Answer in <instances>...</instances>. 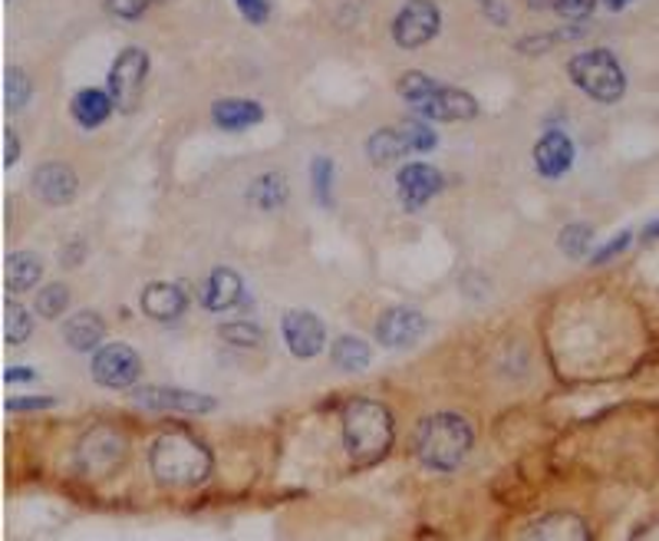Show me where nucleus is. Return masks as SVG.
Returning <instances> with one entry per match:
<instances>
[{"label": "nucleus", "instance_id": "f257e3e1", "mask_svg": "<svg viewBox=\"0 0 659 541\" xmlns=\"http://www.w3.org/2000/svg\"><path fill=\"white\" fill-rule=\"evenodd\" d=\"M208 446L188 429H165L149 446V469L165 489H195L211 476Z\"/></svg>", "mask_w": 659, "mask_h": 541}, {"label": "nucleus", "instance_id": "f03ea898", "mask_svg": "<svg viewBox=\"0 0 659 541\" xmlns=\"http://www.w3.org/2000/svg\"><path fill=\"white\" fill-rule=\"evenodd\" d=\"M475 446V429L459 413H432L415 429V459L428 472H456Z\"/></svg>", "mask_w": 659, "mask_h": 541}, {"label": "nucleus", "instance_id": "7ed1b4c3", "mask_svg": "<svg viewBox=\"0 0 659 541\" xmlns=\"http://www.w3.org/2000/svg\"><path fill=\"white\" fill-rule=\"evenodd\" d=\"M344 446L357 466H376L393 450V413L376 399H350L340 413Z\"/></svg>", "mask_w": 659, "mask_h": 541}, {"label": "nucleus", "instance_id": "20e7f679", "mask_svg": "<svg viewBox=\"0 0 659 541\" xmlns=\"http://www.w3.org/2000/svg\"><path fill=\"white\" fill-rule=\"evenodd\" d=\"M402 102L412 113H419L422 120H435V123H465L478 116V99L459 86L438 83L419 70H409L399 76L396 83Z\"/></svg>", "mask_w": 659, "mask_h": 541}, {"label": "nucleus", "instance_id": "39448f33", "mask_svg": "<svg viewBox=\"0 0 659 541\" xmlns=\"http://www.w3.org/2000/svg\"><path fill=\"white\" fill-rule=\"evenodd\" d=\"M568 73L581 93L597 102H620L626 93V73L610 50H584L568 63Z\"/></svg>", "mask_w": 659, "mask_h": 541}, {"label": "nucleus", "instance_id": "423d86ee", "mask_svg": "<svg viewBox=\"0 0 659 541\" xmlns=\"http://www.w3.org/2000/svg\"><path fill=\"white\" fill-rule=\"evenodd\" d=\"M129 456V440L126 432L109 426V422H99L92 426L86 437L79 440L76 446V469L86 476V479H105L113 476Z\"/></svg>", "mask_w": 659, "mask_h": 541}, {"label": "nucleus", "instance_id": "0eeeda50", "mask_svg": "<svg viewBox=\"0 0 659 541\" xmlns=\"http://www.w3.org/2000/svg\"><path fill=\"white\" fill-rule=\"evenodd\" d=\"M149 76V53L139 47H126L109 70V96H113L120 113H136Z\"/></svg>", "mask_w": 659, "mask_h": 541}, {"label": "nucleus", "instance_id": "6e6552de", "mask_svg": "<svg viewBox=\"0 0 659 541\" xmlns=\"http://www.w3.org/2000/svg\"><path fill=\"white\" fill-rule=\"evenodd\" d=\"M443 30V11H438L432 0H409L393 21V40L402 50H419L428 40L438 37Z\"/></svg>", "mask_w": 659, "mask_h": 541}, {"label": "nucleus", "instance_id": "1a4fd4ad", "mask_svg": "<svg viewBox=\"0 0 659 541\" xmlns=\"http://www.w3.org/2000/svg\"><path fill=\"white\" fill-rule=\"evenodd\" d=\"M142 360L129 344H105L92 354V380L109 390H126L139 380Z\"/></svg>", "mask_w": 659, "mask_h": 541}, {"label": "nucleus", "instance_id": "9d476101", "mask_svg": "<svg viewBox=\"0 0 659 541\" xmlns=\"http://www.w3.org/2000/svg\"><path fill=\"white\" fill-rule=\"evenodd\" d=\"M518 541H594V531L577 512H547L527 521Z\"/></svg>", "mask_w": 659, "mask_h": 541}, {"label": "nucleus", "instance_id": "9b49d317", "mask_svg": "<svg viewBox=\"0 0 659 541\" xmlns=\"http://www.w3.org/2000/svg\"><path fill=\"white\" fill-rule=\"evenodd\" d=\"M425 334V317L415 307H389L376 320V341L389 351H406Z\"/></svg>", "mask_w": 659, "mask_h": 541}, {"label": "nucleus", "instance_id": "f8f14e48", "mask_svg": "<svg viewBox=\"0 0 659 541\" xmlns=\"http://www.w3.org/2000/svg\"><path fill=\"white\" fill-rule=\"evenodd\" d=\"M136 406L156 409V413H211L217 403L204 393L178 390V386H142L133 393Z\"/></svg>", "mask_w": 659, "mask_h": 541}, {"label": "nucleus", "instance_id": "ddd939ff", "mask_svg": "<svg viewBox=\"0 0 659 541\" xmlns=\"http://www.w3.org/2000/svg\"><path fill=\"white\" fill-rule=\"evenodd\" d=\"M281 331H284V341H287L290 354L300 357V360L316 357L323 351V344H326L323 323L310 310H287L284 320H281Z\"/></svg>", "mask_w": 659, "mask_h": 541}, {"label": "nucleus", "instance_id": "4468645a", "mask_svg": "<svg viewBox=\"0 0 659 541\" xmlns=\"http://www.w3.org/2000/svg\"><path fill=\"white\" fill-rule=\"evenodd\" d=\"M443 172L425 165V162H409L399 169L396 175V188H399V198L409 211H419L428 198H435L438 192H443Z\"/></svg>", "mask_w": 659, "mask_h": 541}, {"label": "nucleus", "instance_id": "2eb2a0df", "mask_svg": "<svg viewBox=\"0 0 659 541\" xmlns=\"http://www.w3.org/2000/svg\"><path fill=\"white\" fill-rule=\"evenodd\" d=\"M34 188H37V195H40L47 205L60 208V205H70V201L76 198L79 179H76V172H73L66 162H43V165L34 172Z\"/></svg>", "mask_w": 659, "mask_h": 541}, {"label": "nucleus", "instance_id": "dca6fc26", "mask_svg": "<svg viewBox=\"0 0 659 541\" xmlns=\"http://www.w3.org/2000/svg\"><path fill=\"white\" fill-rule=\"evenodd\" d=\"M571 165H574V143H571L568 133L551 130V133H544L537 139V146H534V169L544 179H561Z\"/></svg>", "mask_w": 659, "mask_h": 541}, {"label": "nucleus", "instance_id": "f3484780", "mask_svg": "<svg viewBox=\"0 0 659 541\" xmlns=\"http://www.w3.org/2000/svg\"><path fill=\"white\" fill-rule=\"evenodd\" d=\"M211 120L217 130L225 133H241V130H251L264 120V106L254 102V99H214L211 102Z\"/></svg>", "mask_w": 659, "mask_h": 541}, {"label": "nucleus", "instance_id": "a211bd4d", "mask_svg": "<svg viewBox=\"0 0 659 541\" xmlns=\"http://www.w3.org/2000/svg\"><path fill=\"white\" fill-rule=\"evenodd\" d=\"M245 300V284L238 278V271L232 268H214L204 281V291H201V304L211 310V313H222V310H232L235 304Z\"/></svg>", "mask_w": 659, "mask_h": 541}, {"label": "nucleus", "instance_id": "6ab92c4d", "mask_svg": "<svg viewBox=\"0 0 659 541\" xmlns=\"http://www.w3.org/2000/svg\"><path fill=\"white\" fill-rule=\"evenodd\" d=\"M113 110H116V102H113V96H109V89H92V86L79 89L70 102V113L83 130L102 126L109 116H113Z\"/></svg>", "mask_w": 659, "mask_h": 541}, {"label": "nucleus", "instance_id": "aec40b11", "mask_svg": "<svg viewBox=\"0 0 659 541\" xmlns=\"http://www.w3.org/2000/svg\"><path fill=\"white\" fill-rule=\"evenodd\" d=\"M63 337H66V344H70L73 351L89 354V351H96V347L105 341V323H102L99 313H92V310H79V313H73V317L66 320Z\"/></svg>", "mask_w": 659, "mask_h": 541}, {"label": "nucleus", "instance_id": "412c9836", "mask_svg": "<svg viewBox=\"0 0 659 541\" xmlns=\"http://www.w3.org/2000/svg\"><path fill=\"white\" fill-rule=\"evenodd\" d=\"M185 291L178 284H165V281H156L142 291V310L152 317V320H175L182 317L185 310Z\"/></svg>", "mask_w": 659, "mask_h": 541}, {"label": "nucleus", "instance_id": "4be33fe9", "mask_svg": "<svg viewBox=\"0 0 659 541\" xmlns=\"http://www.w3.org/2000/svg\"><path fill=\"white\" fill-rule=\"evenodd\" d=\"M409 152H412V146L406 139L402 126L399 130H380V133H373L366 139V156H370L373 165H389V162H396V159H402Z\"/></svg>", "mask_w": 659, "mask_h": 541}, {"label": "nucleus", "instance_id": "5701e85b", "mask_svg": "<svg viewBox=\"0 0 659 541\" xmlns=\"http://www.w3.org/2000/svg\"><path fill=\"white\" fill-rule=\"evenodd\" d=\"M248 198H251L258 208L274 211V208H281V205L290 198V185H287V179H284L281 172H264V175H258V179L251 182Z\"/></svg>", "mask_w": 659, "mask_h": 541}, {"label": "nucleus", "instance_id": "b1692460", "mask_svg": "<svg viewBox=\"0 0 659 541\" xmlns=\"http://www.w3.org/2000/svg\"><path fill=\"white\" fill-rule=\"evenodd\" d=\"M40 274H43V265H40L37 255H30V251H14V255L8 258V287H11V291H30V287L40 281Z\"/></svg>", "mask_w": 659, "mask_h": 541}, {"label": "nucleus", "instance_id": "393cba45", "mask_svg": "<svg viewBox=\"0 0 659 541\" xmlns=\"http://www.w3.org/2000/svg\"><path fill=\"white\" fill-rule=\"evenodd\" d=\"M330 357H334V364L347 373H357V370H366L370 367V347L360 341V337H337L334 347H330Z\"/></svg>", "mask_w": 659, "mask_h": 541}, {"label": "nucleus", "instance_id": "a878e982", "mask_svg": "<svg viewBox=\"0 0 659 541\" xmlns=\"http://www.w3.org/2000/svg\"><path fill=\"white\" fill-rule=\"evenodd\" d=\"M558 245H561V251H564L568 258H584V255L590 251V245H594V225H587V222L564 225Z\"/></svg>", "mask_w": 659, "mask_h": 541}, {"label": "nucleus", "instance_id": "bb28decb", "mask_svg": "<svg viewBox=\"0 0 659 541\" xmlns=\"http://www.w3.org/2000/svg\"><path fill=\"white\" fill-rule=\"evenodd\" d=\"M30 93H34L30 76H27L21 66H11V70L4 73V99H8V110L21 113L24 106L30 102Z\"/></svg>", "mask_w": 659, "mask_h": 541}, {"label": "nucleus", "instance_id": "cd10ccee", "mask_svg": "<svg viewBox=\"0 0 659 541\" xmlns=\"http://www.w3.org/2000/svg\"><path fill=\"white\" fill-rule=\"evenodd\" d=\"M310 175H313V195L323 208L334 205V162L326 156H316L313 165H310Z\"/></svg>", "mask_w": 659, "mask_h": 541}, {"label": "nucleus", "instance_id": "c85d7f7f", "mask_svg": "<svg viewBox=\"0 0 659 541\" xmlns=\"http://www.w3.org/2000/svg\"><path fill=\"white\" fill-rule=\"evenodd\" d=\"M34 331V320L21 304H8L4 307V337L8 344H24Z\"/></svg>", "mask_w": 659, "mask_h": 541}, {"label": "nucleus", "instance_id": "c756f323", "mask_svg": "<svg viewBox=\"0 0 659 541\" xmlns=\"http://www.w3.org/2000/svg\"><path fill=\"white\" fill-rule=\"evenodd\" d=\"M66 307H70V291H66V284H47V287H40V294H37V310H40V317L57 320Z\"/></svg>", "mask_w": 659, "mask_h": 541}, {"label": "nucleus", "instance_id": "7c9ffc66", "mask_svg": "<svg viewBox=\"0 0 659 541\" xmlns=\"http://www.w3.org/2000/svg\"><path fill=\"white\" fill-rule=\"evenodd\" d=\"M222 337H225L228 344H235V347H258V344L264 341V331L258 328V323L241 320V323H225Z\"/></svg>", "mask_w": 659, "mask_h": 541}, {"label": "nucleus", "instance_id": "2f4dec72", "mask_svg": "<svg viewBox=\"0 0 659 541\" xmlns=\"http://www.w3.org/2000/svg\"><path fill=\"white\" fill-rule=\"evenodd\" d=\"M402 133H406L412 152H428V149L438 146V136H435V130H432L425 120H409V123L402 126Z\"/></svg>", "mask_w": 659, "mask_h": 541}, {"label": "nucleus", "instance_id": "473e14b6", "mask_svg": "<svg viewBox=\"0 0 659 541\" xmlns=\"http://www.w3.org/2000/svg\"><path fill=\"white\" fill-rule=\"evenodd\" d=\"M156 4H159V0H105V11L113 17H120V21H139Z\"/></svg>", "mask_w": 659, "mask_h": 541}, {"label": "nucleus", "instance_id": "72a5a7b5", "mask_svg": "<svg viewBox=\"0 0 659 541\" xmlns=\"http://www.w3.org/2000/svg\"><path fill=\"white\" fill-rule=\"evenodd\" d=\"M597 0H555V11L568 21V24H581L594 14Z\"/></svg>", "mask_w": 659, "mask_h": 541}, {"label": "nucleus", "instance_id": "f704fd0d", "mask_svg": "<svg viewBox=\"0 0 659 541\" xmlns=\"http://www.w3.org/2000/svg\"><path fill=\"white\" fill-rule=\"evenodd\" d=\"M235 4L248 24H268L271 17V0H235Z\"/></svg>", "mask_w": 659, "mask_h": 541}, {"label": "nucleus", "instance_id": "c9c22d12", "mask_svg": "<svg viewBox=\"0 0 659 541\" xmlns=\"http://www.w3.org/2000/svg\"><path fill=\"white\" fill-rule=\"evenodd\" d=\"M630 242H633V235H630V232H620V235H613L590 261H594V265H607V261H613L617 255H623V251L630 248Z\"/></svg>", "mask_w": 659, "mask_h": 541}, {"label": "nucleus", "instance_id": "e433bc0d", "mask_svg": "<svg viewBox=\"0 0 659 541\" xmlns=\"http://www.w3.org/2000/svg\"><path fill=\"white\" fill-rule=\"evenodd\" d=\"M50 406H57L53 396H14V399H8L11 413H37V409H50Z\"/></svg>", "mask_w": 659, "mask_h": 541}, {"label": "nucleus", "instance_id": "4c0bfd02", "mask_svg": "<svg viewBox=\"0 0 659 541\" xmlns=\"http://www.w3.org/2000/svg\"><path fill=\"white\" fill-rule=\"evenodd\" d=\"M21 159V139L14 136V130H4V165L11 169Z\"/></svg>", "mask_w": 659, "mask_h": 541}, {"label": "nucleus", "instance_id": "58836bf2", "mask_svg": "<svg viewBox=\"0 0 659 541\" xmlns=\"http://www.w3.org/2000/svg\"><path fill=\"white\" fill-rule=\"evenodd\" d=\"M4 380H8V383H34V380H37V373H34V370H27V367H11V370L4 373Z\"/></svg>", "mask_w": 659, "mask_h": 541}, {"label": "nucleus", "instance_id": "ea45409f", "mask_svg": "<svg viewBox=\"0 0 659 541\" xmlns=\"http://www.w3.org/2000/svg\"><path fill=\"white\" fill-rule=\"evenodd\" d=\"M482 8H485V11H492L495 24H505V21H508V17H505V8L498 4V0H482Z\"/></svg>", "mask_w": 659, "mask_h": 541}, {"label": "nucleus", "instance_id": "a19ab883", "mask_svg": "<svg viewBox=\"0 0 659 541\" xmlns=\"http://www.w3.org/2000/svg\"><path fill=\"white\" fill-rule=\"evenodd\" d=\"M643 242L646 245H652V242H659V219H652L646 229H643Z\"/></svg>", "mask_w": 659, "mask_h": 541}, {"label": "nucleus", "instance_id": "79ce46f5", "mask_svg": "<svg viewBox=\"0 0 659 541\" xmlns=\"http://www.w3.org/2000/svg\"><path fill=\"white\" fill-rule=\"evenodd\" d=\"M531 11H555V0H524Z\"/></svg>", "mask_w": 659, "mask_h": 541}, {"label": "nucleus", "instance_id": "37998d69", "mask_svg": "<svg viewBox=\"0 0 659 541\" xmlns=\"http://www.w3.org/2000/svg\"><path fill=\"white\" fill-rule=\"evenodd\" d=\"M604 4H607L610 11H623V8L630 4V0H604Z\"/></svg>", "mask_w": 659, "mask_h": 541}]
</instances>
